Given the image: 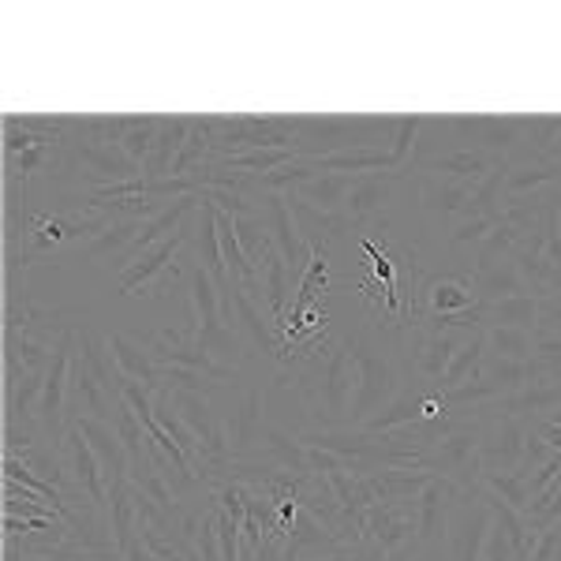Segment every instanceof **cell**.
Listing matches in <instances>:
<instances>
[{"label": "cell", "instance_id": "6da1fadb", "mask_svg": "<svg viewBox=\"0 0 561 561\" xmlns=\"http://www.w3.org/2000/svg\"><path fill=\"white\" fill-rule=\"evenodd\" d=\"M280 382L300 397L304 412L325 431L348 427V412L356 401V367H352L345 337H330L325 348L285 364Z\"/></svg>", "mask_w": 561, "mask_h": 561}, {"label": "cell", "instance_id": "7a4b0ae2", "mask_svg": "<svg viewBox=\"0 0 561 561\" xmlns=\"http://www.w3.org/2000/svg\"><path fill=\"white\" fill-rule=\"evenodd\" d=\"M348 345V356H352V367H356V401H352V412H348V427L359 431L370 415H378L401 393V370L393 367V359L386 352L375 348L367 330H356L345 337Z\"/></svg>", "mask_w": 561, "mask_h": 561}, {"label": "cell", "instance_id": "3957f363", "mask_svg": "<svg viewBox=\"0 0 561 561\" xmlns=\"http://www.w3.org/2000/svg\"><path fill=\"white\" fill-rule=\"evenodd\" d=\"M479 446H483V415H476V420H454L438 442H431L423 449V472L454 479L465 494H476L479 479H483Z\"/></svg>", "mask_w": 561, "mask_h": 561}, {"label": "cell", "instance_id": "277c9868", "mask_svg": "<svg viewBox=\"0 0 561 561\" xmlns=\"http://www.w3.org/2000/svg\"><path fill=\"white\" fill-rule=\"evenodd\" d=\"M225 288H229V311H225V322H229V330L237 333L243 352H248L251 359H274L277 367H285V337H280V330L274 325V319H270L266 304L255 300V296L232 277L225 280Z\"/></svg>", "mask_w": 561, "mask_h": 561}, {"label": "cell", "instance_id": "5b68a950", "mask_svg": "<svg viewBox=\"0 0 561 561\" xmlns=\"http://www.w3.org/2000/svg\"><path fill=\"white\" fill-rule=\"evenodd\" d=\"M65 161L79 173V180L87 184V192L105 184H124V180H139L142 165L131 161L121 147H108V142L83 139V135H71L65 139Z\"/></svg>", "mask_w": 561, "mask_h": 561}, {"label": "cell", "instance_id": "8992f818", "mask_svg": "<svg viewBox=\"0 0 561 561\" xmlns=\"http://www.w3.org/2000/svg\"><path fill=\"white\" fill-rule=\"evenodd\" d=\"M187 240H192V217H187L169 240L153 243V248L142 251L128 270H121V274H116V288H121L124 296H153L158 288H165L169 277H176V255Z\"/></svg>", "mask_w": 561, "mask_h": 561}, {"label": "cell", "instance_id": "52a82bcc", "mask_svg": "<svg viewBox=\"0 0 561 561\" xmlns=\"http://www.w3.org/2000/svg\"><path fill=\"white\" fill-rule=\"evenodd\" d=\"M169 393H173V404L180 420H184V427L195 434L198 449L206 454V468L229 465L232 457H229V442H225V420L214 409L210 393H187V389H169ZM203 472H198V479H203Z\"/></svg>", "mask_w": 561, "mask_h": 561}, {"label": "cell", "instance_id": "ba28073f", "mask_svg": "<svg viewBox=\"0 0 561 561\" xmlns=\"http://www.w3.org/2000/svg\"><path fill=\"white\" fill-rule=\"evenodd\" d=\"M255 203L262 210V221H266L270 237H274V248L280 251V259H285L288 277H293V285H300L307 266H311V259H314V248L300 237V229H296V217L288 210V195L259 192Z\"/></svg>", "mask_w": 561, "mask_h": 561}, {"label": "cell", "instance_id": "9c48e42d", "mask_svg": "<svg viewBox=\"0 0 561 561\" xmlns=\"http://www.w3.org/2000/svg\"><path fill=\"white\" fill-rule=\"evenodd\" d=\"M266 431V382H248V389L232 401V412H225V442L232 460H255Z\"/></svg>", "mask_w": 561, "mask_h": 561}, {"label": "cell", "instance_id": "30bf717a", "mask_svg": "<svg viewBox=\"0 0 561 561\" xmlns=\"http://www.w3.org/2000/svg\"><path fill=\"white\" fill-rule=\"evenodd\" d=\"M57 449H60V460H65L68 483L76 486L79 494H87L98 513H105L108 517V479H105L102 460H98V454H94V446L87 442V434L79 431L76 423H68V431H65V438H60Z\"/></svg>", "mask_w": 561, "mask_h": 561}, {"label": "cell", "instance_id": "8fae6325", "mask_svg": "<svg viewBox=\"0 0 561 561\" xmlns=\"http://www.w3.org/2000/svg\"><path fill=\"white\" fill-rule=\"evenodd\" d=\"M494 513L479 494H465L457 502L446 531V561H483L486 536H491Z\"/></svg>", "mask_w": 561, "mask_h": 561}, {"label": "cell", "instance_id": "7c38bea8", "mask_svg": "<svg viewBox=\"0 0 561 561\" xmlns=\"http://www.w3.org/2000/svg\"><path fill=\"white\" fill-rule=\"evenodd\" d=\"M460 497H465V491H460L454 479H442V476H434L420 491V497H415V528H420L423 550H434V554L442 550L449 531V517H454Z\"/></svg>", "mask_w": 561, "mask_h": 561}, {"label": "cell", "instance_id": "4fadbf2b", "mask_svg": "<svg viewBox=\"0 0 561 561\" xmlns=\"http://www.w3.org/2000/svg\"><path fill=\"white\" fill-rule=\"evenodd\" d=\"M528 442V423L513 415L494 412V420H483V446H479V465L483 472H517Z\"/></svg>", "mask_w": 561, "mask_h": 561}, {"label": "cell", "instance_id": "5bb4252c", "mask_svg": "<svg viewBox=\"0 0 561 561\" xmlns=\"http://www.w3.org/2000/svg\"><path fill=\"white\" fill-rule=\"evenodd\" d=\"M364 539L382 547L386 554H397L404 547L420 542V528H415V502H378L367 510Z\"/></svg>", "mask_w": 561, "mask_h": 561}, {"label": "cell", "instance_id": "9a60e30c", "mask_svg": "<svg viewBox=\"0 0 561 561\" xmlns=\"http://www.w3.org/2000/svg\"><path fill=\"white\" fill-rule=\"evenodd\" d=\"M401 176L404 173H367V176H359L356 187H352L348 198H345V206H341V214H345L359 232L370 229V225L382 217L386 206L393 203V192H397V184H401Z\"/></svg>", "mask_w": 561, "mask_h": 561}, {"label": "cell", "instance_id": "2e32d148", "mask_svg": "<svg viewBox=\"0 0 561 561\" xmlns=\"http://www.w3.org/2000/svg\"><path fill=\"white\" fill-rule=\"evenodd\" d=\"M187 296H192V314H195L192 330H217V325H229L225 322V311H229V288H225L210 270H203V266L187 270Z\"/></svg>", "mask_w": 561, "mask_h": 561}, {"label": "cell", "instance_id": "e0dca14e", "mask_svg": "<svg viewBox=\"0 0 561 561\" xmlns=\"http://www.w3.org/2000/svg\"><path fill=\"white\" fill-rule=\"evenodd\" d=\"M468 333H431V330H420V337H415L412 345V364L420 370L423 382H431L434 389L442 386V378H446L449 364H454V352L465 345Z\"/></svg>", "mask_w": 561, "mask_h": 561}, {"label": "cell", "instance_id": "ac0fdd59", "mask_svg": "<svg viewBox=\"0 0 561 561\" xmlns=\"http://www.w3.org/2000/svg\"><path fill=\"white\" fill-rule=\"evenodd\" d=\"M341 542L325 531V524L300 505V517H296L293 531L285 539V561H330L341 554Z\"/></svg>", "mask_w": 561, "mask_h": 561}, {"label": "cell", "instance_id": "d6986e66", "mask_svg": "<svg viewBox=\"0 0 561 561\" xmlns=\"http://www.w3.org/2000/svg\"><path fill=\"white\" fill-rule=\"evenodd\" d=\"M105 348H108V356H113L116 370L124 375V382H139V386H147L150 393H158V389H161V367L153 364V356L147 352L142 341L128 337V333H108Z\"/></svg>", "mask_w": 561, "mask_h": 561}, {"label": "cell", "instance_id": "ffe728a7", "mask_svg": "<svg viewBox=\"0 0 561 561\" xmlns=\"http://www.w3.org/2000/svg\"><path fill=\"white\" fill-rule=\"evenodd\" d=\"M192 128H195V116H161L158 142H153L147 165H142V176H147V180H169V176H173L176 158H180V150H184Z\"/></svg>", "mask_w": 561, "mask_h": 561}, {"label": "cell", "instance_id": "44dd1931", "mask_svg": "<svg viewBox=\"0 0 561 561\" xmlns=\"http://www.w3.org/2000/svg\"><path fill=\"white\" fill-rule=\"evenodd\" d=\"M524 135H528V116H479L476 147L513 165L524 158Z\"/></svg>", "mask_w": 561, "mask_h": 561}, {"label": "cell", "instance_id": "7402d4cb", "mask_svg": "<svg viewBox=\"0 0 561 561\" xmlns=\"http://www.w3.org/2000/svg\"><path fill=\"white\" fill-rule=\"evenodd\" d=\"M68 423H76V427L87 434V442L94 446V454L105 468L108 486L121 483V479H131V457H128V449H124L121 434L113 431V423H102V420H68Z\"/></svg>", "mask_w": 561, "mask_h": 561}, {"label": "cell", "instance_id": "603a6c76", "mask_svg": "<svg viewBox=\"0 0 561 561\" xmlns=\"http://www.w3.org/2000/svg\"><path fill=\"white\" fill-rule=\"evenodd\" d=\"M476 277H423V314H460L476 307Z\"/></svg>", "mask_w": 561, "mask_h": 561}, {"label": "cell", "instance_id": "cb8c5ba5", "mask_svg": "<svg viewBox=\"0 0 561 561\" xmlns=\"http://www.w3.org/2000/svg\"><path fill=\"white\" fill-rule=\"evenodd\" d=\"M255 460L274 465L280 472L311 476V449L304 446V438H293V434H285L280 427H274V423H266V431H262V446Z\"/></svg>", "mask_w": 561, "mask_h": 561}, {"label": "cell", "instance_id": "d4e9b609", "mask_svg": "<svg viewBox=\"0 0 561 561\" xmlns=\"http://www.w3.org/2000/svg\"><path fill=\"white\" fill-rule=\"evenodd\" d=\"M472 195H476V184H468V180L423 176V184H420L423 210L431 217H438V221H446V217H465Z\"/></svg>", "mask_w": 561, "mask_h": 561}, {"label": "cell", "instance_id": "484cf974", "mask_svg": "<svg viewBox=\"0 0 561 561\" xmlns=\"http://www.w3.org/2000/svg\"><path fill=\"white\" fill-rule=\"evenodd\" d=\"M288 210L296 217V229H300V237L311 243V248H322V243H333L341 237V232H352L356 225L348 221L345 214H325L319 206L304 203L300 195H288Z\"/></svg>", "mask_w": 561, "mask_h": 561}, {"label": "cell", "instance_id": "4316f807", "mask_svg": "<svg viewBox=\"0 0 561 561\" xmlns=\"http://www.w3.org/2000/svg\"><path fill=\"white\" fill-rule=\"evenodd\" d=\"M203 198V195H198ZM192 243H195V259L203 270H210V274L221 280H229V270H225V259H221V232H217V206H210L203 198L198 203V210L192 214Z\"/></svg>", "mask_w": 561, "mask_h": 561}, {"label": "cell", "instance_id": "83f0119b", "mask_svg": "<svg viewBox=\"0 0 561 561\" xmlns=\"http://www.w3.org/2000/svg\"><path fill=\"white\" fill-rule=\"evenodd\" d=\"M502 158L494 153L479 150V147H457V150H446L438 158H431L427 165V176H446V180H468V184H479L491 169L497 165Z\"/></svg>", "mask_w": 561, "mask_h": 561}, {"label": "cell", "instance_id": "f1b7e54d", "mask_svg": "<svg viewBox=\"0 0 561 561\" xmlns=\"http://www.w3.org/2000/svg\"><path fill=\"white\" fill-rule=\"evenodd\" d=\"M288 288H293V277H288V266H285V259H280V251L274 248L259 262V300L266 304L277 330H285V319H288Z\"/></svg>", "mask_w": 561, "mask_h": 561}, {"label": "cell", "instance_id": "f546056e", "mask_svg": "<svg viewBox=\"0 0 561 561\" xmlns=\"http://www.w3.org/2000/svg\"><path fill=\"white\" fill-rule=\"evenodd\" d=\"M561 184V161L554 158H520L505 173V198H524Z\"/></svg>", "mask_w": 561, "mask_h": 561}, {"label": "cell", "instance_id": "4dcf8cb0", "mask_svg": "<svg viewBox=\"0 0 561 561\" xmlns=\"http://www.w3.org/2000/svg\"><path fill=\"white\" fill-rule=\"evenodd\" d=\"M502 415H513V420H539V415L561 409V382H528L517 393L502 397V404H494Z\"/></svg>", "mask_w": 561, "mask_h": 561}, {"label": "cell", "instance_id": "1f68e13d", "mask_svg": "<svg viewBox=\"0 0 561 561\" xmlns=\"http://www.w3.org/2000/svg\"><path fill=\"white\" fill-rule=\"evenodd\" d=\"M42 389H45V370H34L26 378H15V382H4V431H15L23 423H38V404H42Z\"/></svg>", "mask_w": 561, "mask_h": 561}, {"label": "cell", "instance_id": "d6a6232c", "mask_svg": "<svg viewBox=\"0 0 561 561\" xmlns=\"http://www.w3.org/2000/svg\"><path fill=\"white\" fill-rule=\"evenodd\" d=\"M483 325L494 330V325H510V330H536L539 325V296L524 293V296H510V300L497 304H483Z\"/></svg>", "mask_w": 561, "mask_h": 561}, {"label": "cell", "instance_id": "836d02e7", "mask_svg": "<svg viewBox=\"0 0 561 561\" xmlns=\"http://www.w3.org/2000/svg\"><path fill=\"white\" fill-rule=\"evenodd\" d=\"M108 524H113V539L121 550H128L139 536V510L131 497V479L108 486Z\"/></svg>", "mask_w": 561, "mask_h": 561}, {"label": "cell", "instance_id": "e575fe53", "mask_svg": "<svg viewBox=\"0 0 561 561\" xmlns=\"http://www.w3.org/2000/svg\"><path fill=\"white\" fill-rule=\"evenodd\" d=\"M420 401H423V397H412V393H404V389H401V393H397L378 415H370L359 431H364V434H401V431H409V427H415V423H423Z\"/></svg>", "mask_w": 561, "mask_h": 561}, {"label": "cell", "instance_id": "d590c367", "mask_svg": "<svg viewBox=\"0 0 561 561\" xmlns=\"http://www.w3.org/2000/svg\"><path fill=\"white\" fill-rule=\"evenodd\" d=\"M472 277H476V300L479 304H497V300H510V296H524V293H528V285L520 280L517 266H513V259L494 262L491 270H483V274H472Z\"/></svg>", "mask_w": 561, "mask_h": 561}, {"label": "cell", "instance_id": "8d00e7d4", "mask_svg": "<svg viewBox=\"0 0 561 561\" xmlns=\"http://www.w3.org/2000/svg\"><path fill=\"white\" fill-rule=\"evenodd\" d=\"M483 359H486V325H483V330L468 333L465 345L454 352V364H449L446 378H442L438 389H457V386L472 382V378L483 375Z\"/></svg>", "mask_w": 561, "mask_h": 561}, {"label": "cell", "instance_id": "74e56055", "mask_svg": "<svg viewBox=\"0 0 561 561\" xmlns=\"http://www.w3.org/2000/svg\"><path fill=\"white\" fill-rule=\"evenodd\" d=\"M356 180L359 176H348V173H322V176L307 180L296 195H300L304 203L319 206V210H325V214H341V206H345L348 192L356 187Z\"/></svg>", "mask_w": 561, "mask_h": 561}, {"label": "cell", "instance_id": "f35d334b", "mask_svg": "<svg viewBox=\"0 0 561 561\" xmlns=\"http://www.w3.org/2000/svg\"><path fill=\"white\" fill-rule=\"evenodd\" d=\"M139 229H142V221L139 217H124V221H113L105 232H98L94 240L83 248V259L87 262H98V259H121L124 251L131 248V240L139 237Z\"/></svg>", "mask_w": 561, "mask_h": 561}, {"label": "cell", "instance_id": "ab89813d", "mask_svg": "<svg viewBox=\"0 0 561 561\" xmlns=\"http://www.w3.org/2000/svg\"><path fill=\"white\" fill-rule=\"evenodd\" d=\"M113 431L121 434L124 449H128V457H131V472H135V468H147V465H150V454H147L150 438H147V427H142V423H139V415H135V409H131L128 401L116 404Z\"/></svg>", "mask_w": 561, "mask_h": 561}, {"label": "cell", "instance_id": "60d3db41", "mask_svg": "<svg viewBox=\"0 0 561 561\" xmlns=\"http://www.w3.org/2000/svg\"><path fill=\"white\" fill-rule=\"evenodd\" d=\"M531 333L536 330H510V325H494V330H486V359L528 364L531 359Z\"/></svg>", "mask_w": 561, "mask_h": 561}, {"label": "cell", "instance_id": "b9f144b4", "mask_svg": "<svg viewBox=\"0 0 561 561\" xmlns=\"http://www.w3.org/2000/svg\"><path fill=\"white\" fill-rule=\"evenodd\" d=\"M135 121H139V116H71V135L121 147L124 135L135 128Z\"/></svg>", "mask_w": 561, "mask_h": 561}, {"label": "cell", "instance_id": "7bdbcfd3", "mask_svg": "<svg viewBox=\"0 0 561 561\" xmlns=\"http://www.w3.org/2000/svg\"><path fill=\"white\" fill-rule=\"evenodd\" d=\"M232 229H237V240H240L243 255L255 262V270H259V262L266 259L270 251H274V237H270V229H266V221H262V214H240V217H232Z\"/></svg>", "mask_w": 561, "mask_h": 561}, {"label": "cell", "instance_id": "ee69618b", "mask_svg": "<svg viewBox=\"0 0 561 561\" xmlns=\"http://www.w3.org/2000/svg\"><path fill=\"white\" fill-rule=\"evenodd\" d=\"M479 486H483V491H491V494H497L505 505H510V510H517L520 517H531L528 483H524L517 472H483Z\"/></svg>", "mask_w": 561, "mask_h": 561}, {"label": "cell", "instance_id": "f6af8a7d", "mask_svg": "<svg viewBox=\"0 0 561 561\" xmlns=\"http://www.w3.org/2000/svg\"><path fill=\"white\" fill-rule=\"evenodd\" d=\"M4 513H12V517H60L53 502H45L42 494L26 491L20 483H8V479H4Z\"/></svg>", "mask_w": 561, "mask_h": 561}, {"label": "cell", "instance_id": "bcb514c9", "mask_svg": "<svg viewBox=\"0 0 561 561\" xmlns=\"http://www.w3.org/2000/svg\"><path fill=\"white\" fill-rule=\"evenodd\" d=\"M420 131H423V116H401V121H393V131H389V153H393L401 173L412 165Z\"/></svg>", "mask_w": 561, "mask_h": 561}, {"label": "cell", "instance_id": "7dc6e473", "mask_svg": "<svg viewBox=\"0 0 561 561\" xmlns=\"http://www.w3.org/2000/svg\"><path fill=\"white\" fill-rule=\"evenodd\" d=\"M158 131H161V116H139V121H135V128H131L128 135H124L121 150L128 153L131 161H139V165H147V158H150L153 142H158Z\"/></svg>", "mask_w": 561, "mask_h": 561}, {"label": "cell", "instance_id": "c3c4849f", "mask_svg": "<svg viewBox=\"0 0 561 561\" xmlns=\"http://www.w3.org/2000/svg\"><path fill=\"white\" fill-rule=\"evenodd\" d=\"M131 483L139 486L142 494H150L153 502L161 505V510H169V513H180V502H176V494L169 491V483L161 479V472L153 465H147V468H135L131 472Z\"/></svg>", "mask_w": 561, "mask_h": 561}, {"label": "cell", "instance_id": "681fc988", "mask_svg": "<svg viewBox=\"0 0 561 561\" xmlns=\"http://www.w3.org/2000/svg\"><path fill=\"white\" fill-rule=\"evenodd\" d=\"M483 378L502 389L505 397L517 393V389L528 386V364H505V359H483Z\"/></svg>", "mask_w": 561, "mask_h": 561}, {"label": "cell", "instance_id": "f907efd6", "mask_svg": "<svg viewBox=\"0 0 561 561\" xmlns=\"http://www.w3.org/2000/svg\"><path fill=\"white\" fill-rule=\"evenodd\" d=\"M161 386L165 389H187V393H217L221 386H214L210 378L195 375V370L187 367H161Z\"/></svg>", "mask_w": 561, "mask_h": 561}, {"label": "cell", "instance_id": "816d5d0a", "mask_svg": "<svg viewBox=\"0 0 561 561\" xmlns=\"http://www.w3.org/2000/svg\"><path fill=\"white\" fill-rule=\"evenodd\" d=\"M502 221V217H465V221L457 225L454 232H449V243L454 248H468V243H483L486 237L494 232V225Z\"/></svg>", "mask_w": 561, "mask_h": 561}, {"label": "cell", "instance_id": "f5cc1de1", "mask_svg": "<svg viewBox=\"0 0 561 561\" xmlns=\"http://www.w3.org/2000/svg\"><path fill=\"white\" fill-rule=\"evenodd\" d=\"M65 147H34L26 153H15V158H4L8 161V173L12 176H31V173H42L45 165L53 161V153H60Z\"/></svg>", "mask_w": 561, "mask_h": 561}, {"label": "cell", "instance_id": "db71d44e", "mask_svg": "<svg viewBox=\"0 0 561 561\" xmlns=\"http://www.w3.org/2000/svg\"><path fill=\"white\" fill-rule=\"evenodd\" d=\"M536 330L561 337V293L539 296V325H536Z\"/></svg>", "mask_w": 561, "mask_h": 561}, {"label": "cell", "instance_id": "11a10c76", "mask_svg": "<svg viewBox=\"0 0 561 561\" xmlns=\"http://www.w3.org/2000/svg\"><path fill=\"white\" fill-rule=\"evenodd\" d=\"M483 561H517V558H513L510 539H505V531H502V524H497V520L491 524V536H486Z\"/></svg>", "mask_w": 561, "mask_h": 561}, {"label": "cell", "instance_id": "9f6ffc18", "mask_svg": "<svg viewBox=\"0 0 561 561\" xmlns=\"http://www.w3.org/2000/svg\"><path fill=\"white\" fill-rule=\"evenodd\" d=\"M26 554H38L45 561H87V550H79L76 542H60V547H31Z\"/></svg>", "mask_w": 561, "mask_h": 561}, {"label": "cell", "instance_id": "6f0895ef", "mask_svg": "<svg viewBox=\"0 0 561 561\" xmlns=\"http://www.w3.org/2000/svg\"><path fill=\"white\" fill-rule=\"evenodd\" d=\"M412 561H446V558H438L434 550H423V554H415Z\"/></svg>", "mask_w": 561, "mask_h": 561}]
</instances>
